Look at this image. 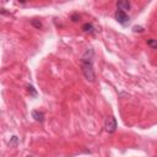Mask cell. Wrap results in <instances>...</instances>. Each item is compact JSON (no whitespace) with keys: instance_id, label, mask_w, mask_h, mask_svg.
Wrapping results in <instances>:
<instances>
[{"instance_id":"cell-14","label":"cell","mask_w":157,"mask_h":157,"mask_svg":"<svg viewBox=\"0 0 157 157\" xmlns=\"http://www.w3.org/2000/svg\"><path fill=\"white\" fill-rule=\"evenodd\" d=\"M26 157H33V156H31V155H28V156H26Z\"/></svg>"},{"instance_id":"cell-13","label":"cell","mask_w":157,"mask_h":157,"mask_svg":"<svg viewBox=\"0 0 157 157\" xmlns=\"http://www.w3.org/2000/svg\"><path fill=\"white\" fill-rule=\"evenodd\" d=\"M0 14H5V15H10V13H9V11H6L5 9H1V10H0Z\"/></svg>"},{"instance_id":"cell-2","label":"cell","mask_w":157,"mask_h":157,"mask_svg":"<svg viewBox=\"0 0 157 157\" xmlns=\"http://www.w3.org/2000/svg\"><path fill=\"white\" fill-rule=\"evenodd\" d=\"M114 18L117 20V22L123 27H127L129 23H130V17H129V15L127 13H124V11H120V10H117L114 13Z\"/></svg>"},{"instance_id":"cell-12","label":"cell","mask_w":157,"mask_h":157,"mask_svg":"<svg viewBox=\"0 0 157 157\" xmlns=\"http://www.w3.org/2000/svg\"><path fill=\"white\" fill-rule=\"evenodd\" d=\"M70 20H71L73 22H77L78 20H80V15H78V14H73L71 16H70Z\"/></svg>"},{"instance_id":"cell-11","label":"cell","mask_w":157,"mask_h":157,"mask_svg":"<svg viewBox=\"0 0 157 157\" xmlns=\"http://www.w3.org/2000/svg\"><path fill=\"white\" fill-rule=\"evenodd\" d=\"M147 46H150L152 49H156L157 48V43H156V39H147Z\"/></svg>"},{"instance_id":"cell-1","label":"cell","mask_w":157,"mask_h":157,"mask_svg":"<svg viewBox=\"0 0 157 157\" xmlns=\"http://www.w3.org/2000/svg\"><path fill=\"white\" fill-rule=\"evenodd\" d=\"M93 59H95V50L92 48H87L84 52V54L81 55V60H80L82 74H84L86 80L90 82L96 81V73H95V68H93Z\"/></svg>"},{"instance_id":"cell-6","label":"cell","mask_w":157,"mask_h":157,"mask_svg":"<svg viewBox=\"0 0 157 157\" xmlns=\"http://www.w3.org/2000/svg\"><path fill=\"white\" fill-rule=\"evenodd\" d=\"M32 118L36 121L43 123V121H44V113L41 111H32Z\"/></svg>"},{"instance_id":"cell-10","label":"cell","mask_w":157,"mask_h":157,"mask_svg":"<svg viewBox=\"0 0 157 157\" xmlns=\"http://www.w3.org/2000/svg\"><path fill=\"white\" fill-rule=\"evenodd\" d=\"M17 142H18V137H17L16 135L11 136V140H10V142H9V145H10V146H16V145H17Z\"/></svg>"},{"instance_id":"cell-8","label":"cell","mask_w":157,"mask_h":157,"mask_svg":"<svg viewBox=\"0 0 157 157\" xmlns=\"http://www.w3.org/2000/svg\"><path fill=\"white\" fill-rule=\"evenodd\" d=\"M31 25H32L34 28H37V30H41L42 27H43V25H42V22L39 21V20H37V18H33L32 21H31Z\"/></svg>"},{"instance_id":"cell-4","label":"cell","mask_w":157,"mask_h":157,"mask_svg":"<svg viewBox=\"0 0 157 157\" xmlns=\"http://www.w3.org/2000/svg\"><path fill=\"white\" fill-rule=\"evenodd\" d=\"M82 31L85 33H88V34H95L97 32V28L93 26L92 22H86L82 25Z\"/></svg>"},{"instance_id":"cell-7","label":"cell","mask_w":157,"mask_h":157,"mask_svg":"<svg viewBox=\"0 0 157 157\" xmlns=\"http://www.w3.org/2000/svg\"><path fill=\"white\" fill-rule=\"evenodd\" d=\"M26 87H27V91H28L30 96H32V97H37V95H38V93H37V90L34 88L32 85H30V84H28V85L26 86Z\"/></svg>"},{"instance_id":"cell-9","label":"cell","mask_w":157,"mask_h":157,"mask_svg":"<svg viewBox=\"0 0 157 157\" xmlns=\"http://www.w3.org/2000/svg\"><path fill=\"white\" fill-rule=\"evenodd\" d=\"M133 32L134 33H144L145 32V28L141 26H134L133 27Z\"/></svg>"},{"instance_id":"cell-5","label":"cell","mask_w":157,"mask_h":157,"mask_svg":"<svg viewBox=\"0 0 157 157\" xmlns=\"http://www.w3.org/2000/svg\"><path fill=\"white\" fill-rule=\"evenodd\" d=\"M130 3L128 1V0H121V1H118L117 3V7L118 10L120 11H124V13H127V11L130 10Z\"/></svg>"},{"instance_id":"cell-3","label":"cell","mask_w":157,"mask_h":157,"mask_svg":"<svg viewBox=\"0 0 157 157\" xmlns=\"http://www.w3.org/2000/svg\"><path fill=\"white\" fill-rule=\"evenodd\" d=\"M117 128H118V124H117V119H115V117H108L107 119H106L104 121V129H106V131L109 133V134H113V133H115L117 130Z\"/></svg>"}]
</instances>
